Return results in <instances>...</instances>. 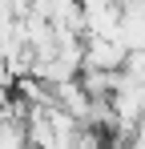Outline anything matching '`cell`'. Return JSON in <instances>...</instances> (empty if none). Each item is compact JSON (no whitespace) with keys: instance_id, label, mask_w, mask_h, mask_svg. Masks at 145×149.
<instances>
[{"instance_id":"3957f363","label":"cell","mask_w":145,"mask_h":149,"mask_svg":"<svg viewBox=\"0 0 145 149\" xmlns=\"http://www.w3.org/2000/svg\"><path fill=\"white\" fill-rule=\"evenodd\" d=\"M81 85L93 101H113V93L121 89V73H105V69H85Z\"/></svg>"},{"instance_id":"7a4b0ae2","label":"cell","mask_w":145,"mask_h":149,"mask_svg":"<svg viewBox=\"0 0 145 149\" xmlns=\"http://www.w3.org/2000/svg\"><path fill=\"white\" fill-rule=\"evenodd\" d=\"M117 40H121L129 52H145V4H137V8H125L121 28H117Z\"/></svg>"},{"instance_id":"6da1fadb","label":"cell","mask_w":145,"mask_h":149,"mask_svg":"<svg viewBox=\"0 0 145 149\" xmlns=\"http://www.w3.org/2000/svg\"><path fill=\"white\" fill-rule=\"evenodd\" d=\"M129 61V49L113 40V36H85V69H105V73H121Z\"/></svg>"}]
</instances>
